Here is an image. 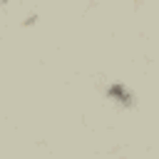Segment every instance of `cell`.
<instances>
[{"label": "cell", "instance_id": "1", "mask_svg": "<svg viewBox=\"0 0 159 159\" xmlns=\"http://www.w3.org/2000/svg\"><path fill=\"white\" fill-rule=\"evenodd\" d=\"M107 97H109L112 102L122 104V107H129V104H134V97H132L129 87H127V84H122V82H112V84L107 87Z\"/></svg>", "mask_w": 159, "mask_h": 159}]
</instances>
